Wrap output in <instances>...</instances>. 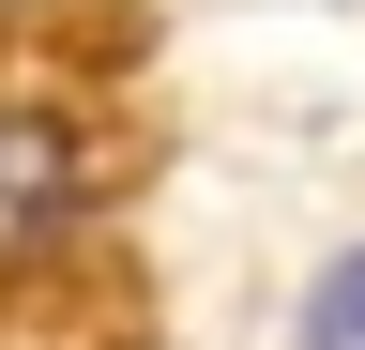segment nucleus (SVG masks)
I'll return each instance as SVG.
<instances>
[{
	"instance_id": "nucleus-1",
	"label": "nucleus",
	"mask_w": 365,
	"mask_h": 350,
	"mask_svg": "<svg viewBox=\"0 0 365 350\" xmlns=\"http://www.w3.org/2000/svg\"><path fill=\"white\" fill-rule=\"evenodd\" d=\"M107 198H122L107 107L61 92V76H0V289L61 274V259L107 229Z\"/></svg>"
},
{
	"instance_id": "nucleus-2",
	"label": "nucleus",
	"mask_w": 365,
	"mask_h": 350,
	"mask_svg": "<svg viewBox=\"0 0 365 350\" xmlns=\"http://www.w3.org/2000/svg\"><path fill=\"white\" fill-rule=\"evenodd\" d=\"M289 350H365V229L304 259V289H289Z\"/></svg>"
},
{
	"instance_id": "nucleus-3",
	"label": "nucleus",
	"mask_w": 365,
	"mask_h": 350,
	"mask_svg": "<svg viewBox=\"0 0 365 350\" xmlns=\"http://www.w3.org/2000/svg\"><path fill=\"white\" fill-rule=\"evenodd\" d=\"M0 16H31V0H0Z\"/></svg>"
}]
</instances>
